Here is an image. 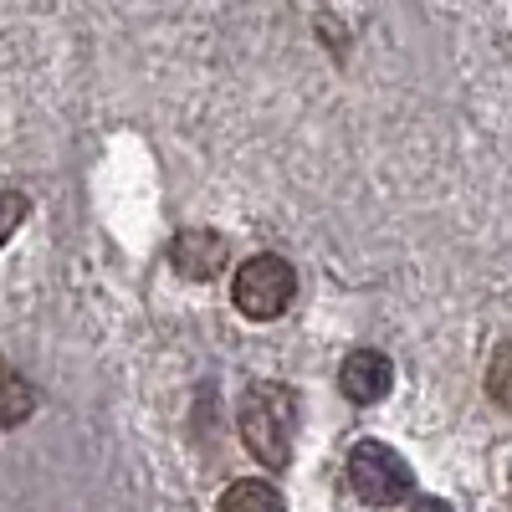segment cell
Masks as SVG:
<instances>
[{"label": "cell", "mask_w": 512, "mask_h": 512, "mask_svg": "<svg viewBox=\"0 0 512 512\" xmlns=\"http://www.w3.org/2000/svg\"><path fill=\"white\" fill-rule=\"evenodd\" d=\"M410 512H456V507H451V502H441V497H420Z\"/></svg>", "instance_id": "cell-10"}, {"label": "cell", "mask_w": 512, "mask_h": 512, "mask_svg": "<svg viewBox=\"0 0 512 512\" xmlns=\"http://www.w3.org/2000/svg\"><path fill=\"white\" fill-rule=\"evenodd\" d=\"M292 395L277 384H251L241 400V441L262 466H287L292 456Z\"/></svg>", "instance_id": "cell-1"}, {"label": "cell", "mask_w": 512, "mask_h": 512, "mask_svg": "<svg viewBox=\"0 0 512 512\" xmlns=\"http://www.w3.org/2000/svg\"><path fill=\"white\" fill-rule=\"evenodd\" d=\"M36 410V390H31V379L16 369V364H6L0 359V425H21L26 415Z\"/></svg>", "instance_id": "cell-6"}, {"label": "cell", "mask_w": 512, "mask_h": 512, "mask_svg": "<svg viewBox=\"0 0 512 512\" xmlns=\"http://www.w3.org/2000/svg\"><path fill=\"white\" fill-rule=\"evenodd\" d=\"M390 384H395V369L379 349H354L344 359V369H338V390H344L354 405H379L384 395H390Z\"/></svg>", "instance_id": "cell-4"}, {"label": "cell", "mask_w": 512, "mask_h": 512, "mask_svg": "<svg viewBox=\"0 0 512 512\" xmlns=\"http://www.w3.org/2000/svg\"><path fill=\"white\" fill-rule=\"evenodd\" d=\"M349 487L364 507H395L410 497L415 487V472H410V461L395 451V446H384V441H359L349 451Z\"/></svg>", "instance_id": "cell-2"}, {"label": "cell", "mask_w": 512, "mask_h": 512, "mask_svg": "<svg viewBox=\"0 0 512 512\" xmlns=\"http://www.w3.org/2000/svg\"><path fill=\"white\" fill-rule=\"evenodd\" d=\"M492 400L512 405V349H502V354L492 359Z\"/></svg>", "instance_id": "cell-9"}, {"label": "cell", "mask_w": 512, "mask_h": 512, "mask_svg": "<svg viewBox=\"0 0 512 512\" xmlns=\"http://www.w3.org/2000/svg\"><path fill=\"white\" fill-rule=\"evenodd\" d=\"M226 256H231V246H226V236H216V231H180L175 246H169V262H175V272L190 277V282L216 277V272L226 267Z\"/></svg>", "instance_id": "cell-5"}, {"label": "cell", "mask_w": 512, "mask_h": 512, "mask_svg": "<svg viewBox=\"0 0 512 512\" xmlns=\"http://www.w3.org/2000/svg\"><path fill=\"white\" fill-rule=\"evenodd\" d=\"M216 512H282V492H277L272 482L246 477V482H231V487L221 492Z\"/></svg>", "instance_id": "cell-7"}, {"label": "cell", "mask_w": 512, "mask_h": 512, "mask_svg": "<svg viewBox=\"0 0 512 512\" xmlns=\"http://www.w3.org/2000/svg\"><path fill=\"white\" fill-rule=\"evenodd\" d=\"M26 210H31V200H26L21 190H0V246H6V241L21 231Z\"/></svg>", "instance_id": "cell-8"}, {"label": "cell", "mask_w": 512, "mask_h": 512, "mask_svg": "<svg viewBox=\"0 0 512 512\" xmlns=\"http://www.w3.org/2000/svg\"><path fill=\"white\" fill-rule=\"evenodd\" d=\"M231 297H236V308H241L246 318L272 323V318H282V313L292 308V297H297V272H292V262H282V256L262 251V256H251V262L236 267Z\"/></svg>", "instance_id": "cell-3"}]
</instances>
